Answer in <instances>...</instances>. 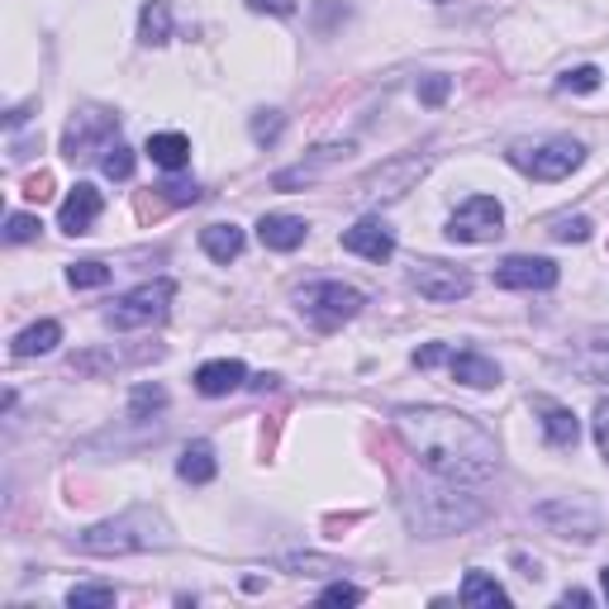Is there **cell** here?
<instances>
[{"instance_id": "cell-1", "label": "cell", "mask_w": 609, "mask_h": 609, "mask_svg": "<svg viewBox=\"0 0 609 609\" xmlns=\"http://www.w3.org/2000/svg\"><path fill=\"white\" fill-rule=\"evenodd\" d=\"M395 434L443 481H486L501 467V448L472 414L443 405H405L395 410Z\"/></svg>"}, {"instance_id": "cell-2", "label": "cell", "mask_w": 609, "mask_h": 609, "mask_svg": "<svg viewBox=\"0 0 609 609\" xmlns=\"http://www.w3.org/2000/svg\"><path fill=\"white\" fill-rule=\"evenodd\" d=\"M168 543H172V524L148 505L124 509L119 519H105L77 538V548L91 552V558H129V552H152Z\"/></svg>"}, {"instance_id": "cell-3", "label": "cell", "mask_w": 609, "mask_h": 609, "mask_svg": "<svg viewBox=\"0 0 609 609\" xmlns=\"http://www.w3.org/2000/svg\"><path fill=\"white\" fill-rule=\"evenodd\" d=\"M405 515L424 538H438V533L472 529L486 509H481V501H472L467 491H457V481H452V486H434V481H424V486H414L405 495Z\"/></svg>"}, {"instance_id": "cell-4", "label": "cell", "mask_w": 609, "mask_h": 609, "mask_svg": "<svg viewBox=\"0 0 609 609\" xmlns=\"http://www.w3.org/2000/svg\"><path fill=\"white\" fill-rule=\"evenodd\" d=\"M176 296V281H148V286H138L129 290V296H119L115 304L105 310V324L110 329H148V324H158V320H168V304Z\"/></svg>"}, {"instance_id": "cell-5", "label": "cell", "mask_w": 609, "mask_h": 609, "mask_svg": "<svg viewBox=\"0 0 609 609\" xmlns=\"http://www.w3.org/2000/svg\"><path fill=\"white\" fill-rule=\"evenodd\" d=\"M509 162L533 176V182H562V176H572L581 168V143L572 138H552V143H515L509 148Z\"/></svg>"}, {"instance_id": "cell-6", "label": "cell", "mask_w": 609, "mask_h": 609, "mask_svg": "<svg viewBox=\"0 0 609 609\" xmlns=\"http://www.w3.org/2000/svg\"><path fill=\"white\" fill-rule=\"evenodd\" d=\"M300 314L310 324H320V329H338V324H348L357 310H363V290H353V286H343V281H314V286H304L300 296Z\"/></svg>"}, {"instance_id": "cell-7", "label": "cell", "mask_w": 609, "mask_h": 609, "mask_svg": "<svg viewBox=\"0 0 609 609\" xmlns=\"http://www.w3.org/2000/svg\"><path fill=\"white\" fill-rule=\"evenodd\" d=\"M424 172H428V152H400V158L381 162L371 176H363V186H357V200H367V205L400 200Z\"/></svg>"}, {"instance_id": "cell-8", "label": "cell", "mask_w": 609, "mask_h": 609, "mask_svg": "<svg viewBox=\"0 0 609 609\" xmlns=\"http://www.w3.org/2000/svg\"><path fill=\"white\" fill-rule=\"evenodd\" d=\"M505 233V210L495 196H472L448 219V239L452 243H491Z\"/></svg>"}, {"instance_id": "cell-9", "label": "cell", "mask_w": 609, "mask_h": 609, "mask_svg": "<svg viewBox=\"0 0 609 609\" xmlns=\"http://www.w3.org/2000/svg\"><path fill=\"white\" fill-rule=\"evenodd\" d=\"M119 129V119L110 115V110H81V115L67 124V134H62V152L67 158H95V152H105L110 148V134Z\"/></svg>"}, {"instance_id": "cell-10", "label": "cell", "mask_w": 609, "mask_h": 609, "mask_svg": "<svg viewBox=\"0 0 609 609\" xmlns=\"http://www.w3.org/2000/svg\"><path fill=\"white\" fill-rule=\"evenodd\" d=\"M410 281L424 300H434V304H452V300L472 296V272L448 267V262H420V267L410 272Z\"/></svg>"}, {"instance_id": "cell-11", "label": "cell", "mask_w": 609, "mask_h": 609, "mask_svg": "<svg viewBox=\"0 0 609 609\" xmlns=\"http://www.w3.org/2000/svg\"><path fill=\"white\" fill-rule=\"evenodd\" d=\"M495 286L505 290H552L558 286V262L548 257H505L495 267Z\"/></svg>"}, {"instance_id": "cell-12", "label": "cell", "mask_w": 609, "mask_h": 609, "mask_svg": "<svg viewBox=\"0 0 609 609\" xmlns=\"http://www.w3.org/2000/svg\"><path fill=\"white\" fill-rule=\"evenodd\" d=\"M343 248L367 262H386L395 253V233L381 225V219H357L353 229H343Z\"/></svg>"}, {"instance_id": "cell-13", "label": "cell", "mask_w": 609, "mask_h": 609, "mask_svg": "<svg viewBox=\"0 0 609 609\" xmlns=\"http://www.w3.org/2000/svg\"><path fill=\"white\" fill-rule=\"evenodd\" d=\"M101 210H105L101 191H95L91 182H77L72 196H67L62 210H58V225H62L67 233H91V225L101 219Z\"/></svg>"}, {"instance_id": "cell-14", "label": "cell", "mask_w": 609, "mask_h": 609, "mask_svg": "<svg viewBox=\"0 0 609 609\" xmlns=\"http://www.w3.org/2000/svg\"><path fill=\"white\" fill-rule=\"evenodd\" d=\"M533 414H538V424H543V434L552 448H576L581 443V424H576V414L558 405V400H548V395H533Z\"/></svg>"}, {"instance_id": "cell-15", "label": "cell", "mask_w": 609, "mask_h": 609, "mask_svg": "<svg viewBox=\"0 0 609 609\" xmlns=\"http://www.w3.org/2000/svg\"><path fill=\"white\" fill-rule=\"evenodd\" d=\"M353 152V143H320L310 152V162H300V168H290V172H276L272 176V186L276 191H296V186H304V182H314L324 168H334V162H343Z\"/></svg>"}, {"instance_id": "cell-16", "label": "cell", "mask_w": 609, "mask_h": 609, "mask_svg": "<svg viewBox=\"0 0 609 609\" xmlns=\"http://www.w3.org/2000/svg\"><path fill=\"white\" fill-rule=\"evenodd\" d=\"M304 233H310V225L296 215H262L257 219V239H262V248H272V253H296L304 243Z\"/></svg>"}, {"instance_id": "cell-17", "label": "cell", "mask_w": 609, "mask_h": 609, "mask_svg": "<svg viewBox=\"0 0 609 609\" xmlns=\"http://www.w3.org/2000/svg\"><path fill=\"white\" fill-rule=\"evenodd\" d=\"M248 381V367L243 363H233V357H219V363H205L196 371V391L200 395H229V391H239V386Z\"/></svg>"}, {"instance_id": "cell-18", "label": "cell", "mask_w": 609, "mask_h": 609, "mask_svg": "<svg viewBox=\"0 0 609 609\" xmlns=\"http://www.w3.org/2000/svg\"><path fill=\"white\" fill-rule=\"evenodd\" d=\"M448 367H452V381H462V386H472V391H491L495 381H501V367L491 363V357H481V353H452L448 357Z\"/></svg>"}, {"instance_id": "cell-19", "label": "cell", "mask_w": 609, "mask_h": 609, "mask_svg": "<svg viewBox=\"0 0 609 609\" xmlns=\"http://www.w3.org/2000/svg\"><path fill=\"white\" fill-rule=\"evenodd\" d=\"M148 158H152V168H162V172H182L191 162V138L186 134H152Z\"/></svg>"}, {"instance_id": "cell-20", "label": "cell", "mask_w": 609, "mask_h": 609, "mask_svg": "<svg viewBox=\"0 0 609 609\" xmlns=\"http://www.w3.org/2000/svg\"><path fill=\"white\" fill-rule=\"evenodd\" d=\"M462 605H472V609H501V605H509V595H505V586L495 576L467 572V581H462Z\"/></svg>"}, {"instance_id": "cell-21", "label": "cell", "mask_w": 609, "mask_h": 609, "mask_svg": "<svg viewBox=\"0 0 609 609\" xmlns=\"http://www.w3.org/2000/svg\"><path fill=\"white\" fill-rule=\"evenodd\" d=\"M200 248L215 262H233V257L243 253V229L239 225H205L200 229Z\"/></svg>"}, {"instance_id": "cell-22", "label": "cell", "mask_w": 609, "mask_h": 609, "mask_svg": "<svg viewBox=\"0 0 609 609\" xmlns=\"http://www.w3.org/2000/svg\"><path fill=\"white\" fill-rule=\"evenodd\" d=\"M176 472H182V481H191V486H205V481H215V472H219L215 448H210V443H191V448L182 452V462H176Z\"/></svg>"}, {"instance_id": "cell-23", "label": "cell", "mask_w": 609, "mask_h": 609, "mask_svg": "<svg viewBox=\"0 0 609 609\" xmlns=\"http://www.w3.org/2000/svg\"><path fill=\"white\" fill-rule=\"evenodd\" d=\"M58 343H62V329L53 324V320H44V324H30V329H24L10 353H15V357H38V353H53Z\"/></svg>"}, {"instance_id": "cell-24", "label": "cell", "mask_w": 609, "mask_h": 609, "mask_svg": "<svg viewBox=\"0 0 609 609\" xmlns=\"http://www.w3.org/2000/svg\"><path fill=\"white\" fill-rule=\"evenodd\" d=\"M138 38H143V44H168V38H172L168 0H148V5H143V15H138Z\"/></svg>"}, {"instance_id": "cell-25", "label": "cell", "mask_w": 609, "mask_h": 609, "mask_svg": "<svg viewBox=\"0 0 609 609\" xmlns=\"http://www.w3.org/2000/svg\"><path fill=\"white\" fill-rule=\"evenodd\" d=\"M101 168H105L110 182H129V176H134V148L110 143V148L101 152Z\"/></svg>"}, {"instance_id": "cell-26", "label": "cell", "mask_w": 609, "mask_h": 609, "mask_svg": "<svg viewBox=\"0 0 609 609\" xmlns=\"http://www.w3.org/2000/svg\"><path fill=\"white\" fill-rule=\"evenodd\" d=\"M576 367L586 371L590 381H609V338H595V343H586V357H581Z\"/></svg>"}, {"instance_id": "cell-27", "label": "cell", "mask_w": 609, "mask_h": 609, "mask_svg": "<svg viewBox=\"0 0 609 609\" xmlns=\"http://www.w3.org/2000/svg\"><path fill=\"white\" fill-rule=\"evenodd\" d=\"M67 605L72 609H105V605H115V586H72L67 590Z\"/></svg>"}, {"instance_id": "cell-28", "label": "cell", "mask_w": 609, "mask_h": 609, "mask_svg": "<svg viewBox=\"0 0 609 609\" xmlns=\"http://www.w3.org/2000/svg\"><path fill=\"white\" fill-rule=\"evenodd\" d=\"M67 281H72L77 290H95V286L110 281V267L105 262H72V267H67Z\"/></svg>"}, {"instance_id": "cell-29", "label": "cell", "mask_w": 609, "mask_h": 609, "mask_svg": "<svg viewBox=\"0 0 609 609\" xmlns=\"http://www.w3.org/2000/svg\"><path fill=\"white\" fill-rule=\"evenodd\" d=\"M168 405V391L162 386H138L134 400H129V420H143V414H158Z\"/></svg>"}, {"instance_id": "cell-30", "label": "cell", "mask_w": 609, "mask_h": 609, "mask_svg": "<svg viewBox=\"0 0 609 609\" xmlns=\"http://www.w3.org/2000/svg\"><path fill=\"white\" fill-rule=\"evenodd\" d=\"M562 91H572V95H590V91H600V67H572L562 81H558Z\"/></svg>"}, {"instance_id": "cell-31", "label": "cell", "mask_w": 609, "mask_h": 609, "mask_svg": "<svg viewBox=\"0 0 609 609\" xmlns=\"http://www.w3.org/2000/svg\"><path fill=\"white\" fill-rule=\"evenodd\" d=\"M538 519H543V524H572V505H566V501H558V505H543V509H538ZM581 533H586V538H595V515H590V509H586V515H581Z\"/></svg>"}, {"instance_id": "cell-32", "label": "cell", "mask_w": 609, "mask_h": 609, "mask_svg": "<svg viewBox=\"0 0 609 609\" xmlns=\"http://www.w3.org/2000/svg\"><path fill=\"white\" fill-rule=\"evenodd\" d=\"M38 219L34 215H10L5 219V243H30V239H38Z\"/></svg>"}, {"instance_id": "cell-33", "label": "cell", "mask_w": 609, "mask_h": 609, "mask_svg": "<svg viewBox=\"0 0 609 609\" xmlns=\"http://www.w3.org/2000/svg\"><path fill=\"white\" fill-rule=\"evenodd\" d=\"M281 115H276V110H262V115L253 119V138L257 143H276V138H281Z\"/></svg>"}, {"instance_id": "cell-34", "label": "cell", "mask_w": 609, "mask_h": 609, "mask_svg": "<svg viewBox=\"0 0 609 609\" xmlns=\"http://www.w3.org/2000/svg\"><path fill=\"white\" fill-rule=\"evenodd\" d=\"M448 91H452L448 77H424L420 81V101L424 105H443V101H448Z\"/></svg>"}, {"instance_id": "cell-35", "label": "cell", "mask_w": 609, "mask_h": 609, "mask_svg": "<svg viewBox=\"0 0 609 609\" xmlns=\"http://www.w3.org/2000/svg\"><path fill=\"white\" fill-rule=\"evenodd\" d=\"M552 239H562V243H586V239H590V219H562V225L552 229Z\"/></svg>"}, {"instance_id": "cell-36", "label": "cell", "mask_w": 609, "mask_h": 609, "mask_svg": "<svg viewBox=\"0 0 609 609\" xmlns=\"http://www.w3.org/2000/svg\"><path fill=\"white\" fill-rule=\"evenodd\" d=\"M290 572H300V576H324V572H338L334 562H324V558H286Z\"/></svg>"}, {"instance_id": "cell-37", "label": "cell", "mask_w": 609, "mask_h": 609, "mask_svg": "<svg viewBox=\"0 0 609 609\" xmlns=\"http://www.w3.org/2000/svg\"><path fill=\"white\" fill-rule=\"evenodd\" d=\"M595 443H600V452H605V462H609V395L595 405Z\"/></svg>"}, {"instance_id": "cell-38", "label": "cell", "mask_w": 609, "mask_h": 609, "mask_svg": "<svg viewBox=\"0 0 609 609\" xmlns=\"http://www.w3.org/2000/svg\"><path fill=\"white\" fill-rule=\"evenodd\" d=\"M357 600H363V590H357V586H343V581L320 595V605H357Z\"/></svg>"}, {"instance_id": "cell-39", "label": "cell", "mask_w": 609, "mask_h": 609, "mask_svg": "<svg viewBox=\"0 0 609 609\" xmlns=\"http://www.w3.org/2000/svg\"><path fill=\"white\" fill-rule=\"evenodd\" d=\"M248 10H257V15H296V0H248Z\"/></svg>"}, {"instance_id": "cell-40", "label": "cell", "mask_w": 609, "mask_h": 609, "mask_svg": "<svg viewBox=\"0 0 609 609\" xmlns=\"http://www.w3.org/2000/svg\"><path fill=\"white\" fill-rule=\"evenodd\" d=\"M162 191H168V200H172V205H191V200H200V186H196V182H191V186H186V182H168Z\"/></svg>"}, {"instance_id": "cell-41", "label": "cell", "mask_w": 609, "mask_h": 609, "mask_svg": "<svg viewBox=\"0 0 609 609\" xmlns=\"http://www.w3.org/2000/svg\"><path fill=\"white\" fill-rule=\"evenodd\" d=\"M448 348H443V343H428V348H420L414 353V367H434V363H448Z\"/></svg>"}, {"instance_id": "cell-42", "label": "cell", "mask_w": 609, "mask_h": 609, "mask_svg": "<svg viewBox=\"0 0 609 609\" xmlns=\"http://www.w3.org/2000/svg\"><path fill=\"white\" fill-rule=\"evenodd\" d=\"M24 196H30V200H44V196H48V176H34V182H30V191H24Z\"/></svg>"}, {"instance_id": "cell-43", "label": "cell", "mask_w": 609, "mask_h": 609, "mask_svg": "<svg viewBox=\"0 0 609 609\" xmlns=\"http://www.w3.org/2000/svg\"><path fill=\"white\" fill-rule=\"evenodd\" d=\"M562 605H581V609H586V605H590V595H586V590H566V595H562Z\"/></svg>"}, {"instance_id": "cell-44", "label": "cell", "mask_w": 609, "mask_h": 609, "mask_svg": "<svg viewBox=\"0 0 609 609\" xmlns=\"http://www.w3.org/2000/svg\"><path fill=\"white\" fill-rule=\"evenodd\" d=\"M600 581H605V595H609V566H605V572H600Z\"/></svg>"}, {"instance_id": "cell-45", "label": "cell", "mask_w": 609, "mask_h": 609, "mask_svg": "<svg viewBox=\"0 0 609 609\" xmlns=\"http://www.w3.org/2000/svg\"><path fill=\"white\" fill-rule=\"evenodd\" d=\"M438 5H443V0H438Z\"/></svg>"}]
</instances>
